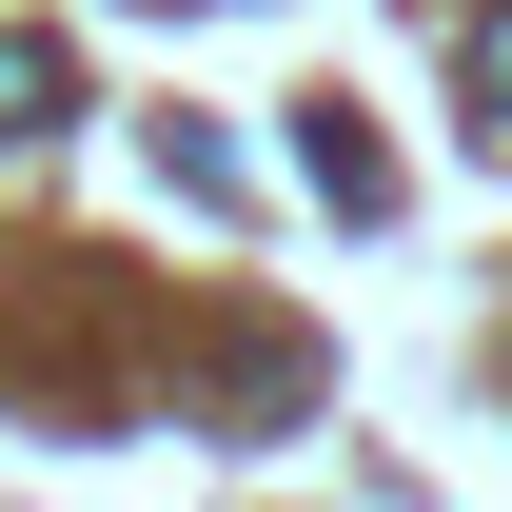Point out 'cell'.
<instances>
[{"instance_id":"obj_1","label":"cell","mask_w":512,"mask_h":512,"mask_svg":"<svg viewBox=\"0 0 512 512\" xmlns=\"http://www.w3.org/2000/svg\"><path fill=\"white\" fill-rule=\"evenodd\" d=\"M79 119V60L60 40H20V20H0V138H60Z\"/></svg>"},{"instance_id":"obj_2","label":"cell","mask_w":512,"mask_h":512,"mask_svg":"<svg viewBox=\"0 0 512 512\" xmlns=\"http://www.w3.org/2000/svg\"><path fill=\"white\" fill-rule=\"evenodd\" d=\"M473 138H493V158H512V0H493V20H473Z\"/></svg>"}]
</instances>
